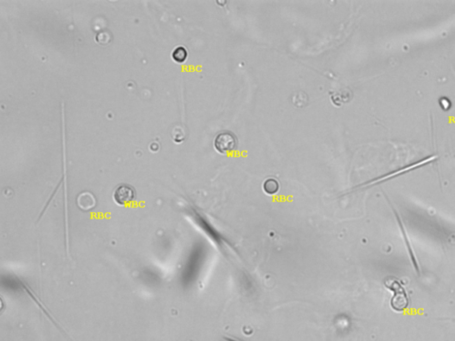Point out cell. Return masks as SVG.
I'll return each instance as SVG.
<instances>
[{"label":"cell","instance_id":"obj_3","mask_svg":"<svg viewBox=\"0 0 455 341\" xmlns=\"http://www.w3.org/2000/svg\"><path fill=\"white\" fill-rule=\"evenodd\" d=\"M135 198V190L130 185L123 184L118 187L114 192V200L120 206H126Z\"/></svg>","mask_w":455,"mask_h":341},{"label":"cell","instance_id":"obj_6","mask_svg":"<svg viewBox=\"0 0 455 341\" xmlns=\"http://www.w3.org/2000/svg\"><path fill=\"white\" fill-rule=\"evenodd\" d=\"M278 189H279V184L277 182V179H267L263 184V190L266 193L270 194V195L276 193Z\"/></svg>","mask_w":455,"mask_h":341},{"label":"cell","instance_id":"obj_5","mask_svg":"<svg viewBox=\"0 0 455 341\" xmlns=\"http://www.w3.org/2000/svg\"><path fill=\"white\" fill-rule=\"evenodd\" d=\"M172 57L176 63L182 64L185 61L187 57H188V52H187L185 47L178 46L174 50V52L172 53Z\"/></svg>","mask_w":455,"mask_h":341},{"label":"cell","instance_id":"obj_2","mask_svg":"<svg viewBox=\"0 0 455 341\" xmlns=\"http://www.w3.org/2000/svg\"><path fill=\"white\" fill-rule=\"evenodd\" d=\"M214 148L221 154H227L238 146V140L234 134L229 131L221 132L214 139Z\"/></svg>","mask_w":455,"mask_h":341},{"label":"cell","instance_id":"obj_1","mask_svg":"<svg viewBox=\"0 0 455 341\" xmlns=\"http://www.w3.org/2000/svg\"><path fill=\"white\" fill-rule=\"evenodd\" d=\"M385 285L394 292V295L390 301V305L392 306L393 309L397 312L405 311L409 305V299L402 285L399 284L397 280L393 278L388 279L385 282Z\"/></svg>","mask_w":455,"mask_h":341},{"label":"cell","instance_id":"obj_4","mask_svg":"<svg viewBox=\"0 0 455 341\" xmlns=\"http://www.w3.org/2000/svg\"><path fill=\"white\" fill-rule=\"evenodd\" d=\"M77 204L79 205V207L83 210H90L92 208L95 207V197L90 193H82L78 197Z\"/></svg>","mask_w":455,"mask_h":341}]
</instances>
